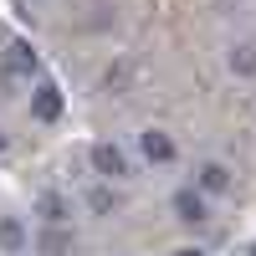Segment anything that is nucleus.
<instances>
[{"label": "nucleus", "instance_id": "nucleus-11", "mask_svg": "<svg viewBox=\"0 0 256 256\" xmlns=\"http://www.w3.org/2000/svg\"><path fill=\"white\" fill-rule=\"evenodd\" d=\"M174 256H205V251H200V246H180Z\"/></svg>", "mask_w": 256, "mask_h": 256}, {"label": "nucleus", "instance_id": "nucleus-8", "mask_svg": "<svg viewBox=\"0 0 256 256\" xmlns=\"http://www.w3.org/2000/svg\"><path fill=\"white\" fill-rule=\"evenodd\" d=\"M10 72H20V77L36 72V52L26 46V41H16V46H10Z\"/></svg>", "mask_w": 256, "mask_h": 256}, {"label": "nucleus", "instance_id": "nucleus-13", "mask_svg": "<svg viewBox=\"0 0 256 256\" xmlns=\"http://www.w3.org/2000/svg\"><path fill=\"white\" fill-rule=\"evenodd\" d=\"M246 256H256V246H251V251H246Z\"/></svg>", "mask_w": 256, "mask_h": 256}, {"label": "nucleus", "instance_id": "nucleus-4", "mask_svg": "<svg viewBox=\"0 0 256 256\" xmlns=\"http://www.w3.org/2000/svg\"><path fill=\"white\" fill-rule=\"evenodd\" d=\"M195 180H200V195H226V190H230V169L220 159H210V164L195 169Z\"/></svg>", "mask_w": 256, "mask_h": 256}, {"label": "nucleus", "instance_id": "nucleus-3", "mask_svg": "<svg viewBox=\"0 0 256 256\" xmlns=\"http://www.w3.org/2000/svg\"><path fill=\"white\" fill-rule=\"evenodd\" d=\"M144 159L148 164H174V138H169V134H159V128H144Z\"/></svg>", "mask_w": 256, "mask_h": 256}, {"label": "nucleus", "instance_id": "nucleus-5", "mask_svg": "<svg viewBox=\"0 0 256 256\" xmlns=\"http://www.w3.org/2000/svg\"><path fill=\"white\" fill-rule=\"evenodd\" d=\"M31 113H36L41 123H56V118H62V92L52 88V82H41V88H36V98H31Z\"/></svg>", "mask_w": 256, "mask_h": 256}, {"label": "nucleus", "instance_id": "nucleus-7", "mask_svg": "<svg viewBox=\"0 0 256 256\" xmlns=\"http://www.w3.org/2000/svg\"><path fill=\"white\" fill-rule=\"evenodd\" d=\"M226 62H230V72H236V77H256V46H251V41H236Z\"/></svg>", "mask_w": 256, "mask_h": 256}, {"label": "nucleus", "instance_id": "nucleus-6", "mask_svg": "<svg viewBox=\"0 0 256 256\" xmlns=\"http://www.w3.org/2000/svg\"><path fill=\"white\" fill-rule=\"evenodd\" d=\"M0 251H6V256H20V251H26V226H20V220H0Z\"/></svg>", "mask_w": 256, "mask_h": 256}, {"label": "nucleus", "instance_id": "nucleus-9", "mask_svg": "<svg viewBox=\"0 0 256 256\" xmlns=\"http://www.w3.org/2000/svg\"><path fill=\"white\" fill-rule=\"evenodd\" d=\"M41 220H52V226L67 220V205H62V195H41Z\"/></svg>", "mask_w": 256, "mask_h": 256}, {"label": "nucleus", "instance_id": "nucleus-1", "mask_svg": "<svg viewBox=\"0 0 256 256\" xmlns=\"http://www.w3.org/2000/svg\"><path fill=\"white\" fill-rule=\"evenodd\" d=\"M174 216L184 220V226H200L205 220V195L195 184H184V190H174Z\"/></svg>", "mask_w": 256, "mask_h": 256}, {"label": "nucleus", "instance_id": "nucleus-10", "mask_svg": "<svg viewBox=\"0 0 256 256\" xmlns=\"http://www.w3.org/2000/svg\"><path fill=\"white\" fill-rule=\"evenodd\" d=\"M88 205L98 210V216H108V210H113V190H108V184H98V190H88Z\"/></svg>", "mask_w": 256, "mask_h": 256}, {"label": "nucleus", "instance_id": "nucleus-12", "mask_svg": "<svg viewBox=\"0 0 256 256\" xmlns=\"http://www.w3.org/2000/svg\"><path fill=\"white\" fill-rule=\"evenodd\" d=\"M0 148H6V134H0Z\"/></svg>", "mask_w": 256, "mask_h": 256}, {"label": "nucleus", "instance_id": "nucleus-2", "mask_svg": "<svg viewBox=\"0 0 256 256\" xmlns=\"http://www.w3.org/2000/svg\"><path fill=\"white\" fill-rule=\"evenodd\" d=\"M92 169L108 174V180H118V174H128V159H123L118 144H92Z\"/></svg>", "mask_w": 256, "mask_h": 256}]
</instances>
